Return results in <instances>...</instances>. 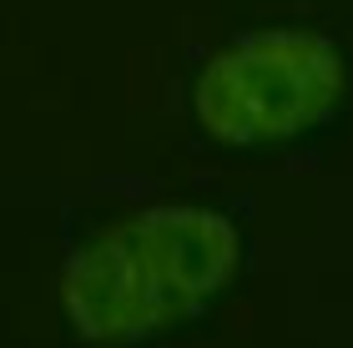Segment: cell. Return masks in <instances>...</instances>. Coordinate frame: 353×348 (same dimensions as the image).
I'll return each instance as SVG.
<instances>
[{
  "label": "cell",
  "mask_w": 353,
  "mask_h": 348,
  "mask_svg": "<svg viewBox=\"0 0 353 348\" xmlns=\"http://www.w3.org/2000/svg\"><path fill=\"white\" fill-rule=\"evenodd\" d=\"M248 237L217 202H141L86 232L56 273V303L91 348H141L202 318L237 283Z\"/></svg>",
  "instance_id": "obj_1"
},
{
  "label": "cell",
  "mask_w": 353,
  "mask_h": 348,
  "mask_svg": "<svg viewBox=\"0 0 353 348\" xmlns=\"http://www.w3.org/2000/svg\"><path fill=\"white\" fill-rule=\"evenodd\" d=\"M348 96V56L323 30L263 25L202 61L192 76V126L228 152H258L323 126Z\"/></svg>",
  "instance_id": "obj_2"
}]
</instances>
